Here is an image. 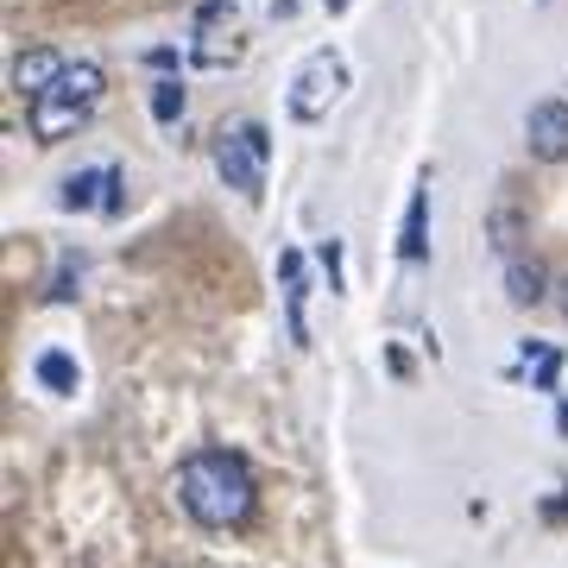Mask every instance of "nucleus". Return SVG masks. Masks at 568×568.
Masks as SVG:
<instances>
[{
	"label": "nucleus",
	"instance_id": "nucleus-1",
	"mask_svg": "<svg viewBox=\"0 0 568 568\" xmlns=\"http://www.w3.org/2000/svg\"><path fill=\"white\" fill-rule=\"evenodd\" d=\"M178 499H183V518H190V525L241 530V525H253V511H260V480H253L246 455H234V448H203V455L183 462Z\"/></svg>",
	"mask_w": 568,
	"mask_h": 568
},
{
	"label": "nucleus",
	"instance_id": "nucleus-2",
	"mask_svg": "<svg viewBox=\"0 0 568 568\" xmlns=\"http://www.w3.org/2000/svg\"><path fill=\"white\" fill-rule=\"evenodd\" d=\"M215 171H222V183L234 190V196H260L265 190V159H272V140H265L260 121H246V114H234V121L215 133Z\"/></svg>",
	"mask_w": 568,
	"mask_h": 568
},
{
	"label": "nucleus",
	"instance_id": "nucleus-3",
	"mask_svg": "<svg viewBox=\"0 0 568 568\" xmlns=\"http://www.w3.org/2000/svg\"><path fill=\"white\" fill-rule=\"evenodd\" d=\"M347 95V70H342V51H316V58L297 70V82H291V95H284V108H291V121L316 126L328 114V108Z\"/></svg>",
	"mask_w": 568,
	"mask_h": 568
},
{
	"label": "nucleus",
	"instance_id": "nucleus-4",
	"mask_svg": "<svg viewBox=\"0 0 568 568\" xmlns=\"http://www.w3.org/2000/svg\"><path fill=\"white\" fill-rule=\"evenodd\" d=\"M246 51V20H241V0H203L196 7V63L222 70Z\"/></svg>",
	"mask_w": 568,
	"mask_h": 568
},
{
	"label": "nucleus",
	"instance_id": "nucleus-5",
	"mask_svg": "<svg viewBox=\"0 0 568 568\" xmlns=\"http://www.w3.org/2000/svg\"><path fill=\"white\" fill-rule=\"evenodd\" d=\"M89 121H95V102H82V95H63V89L32 95V140H44V145L77 140Z\"/></svg>",
	"mask_w": 568,
	"mask_h": 568
},
{
	"label": "nucleus",
	"instance_id": "nucleus-6",
	"mask_svg": "<svg viewBox=\"0 0 568 568\" xmlns=\"http://www.w3.org/2000/svg\"><path fill=\"white\" fill-rule=\"evenodd\" d=\"M58 203L70 209V215H82V209L114 215V209H121V171H114V164H77V171L63 178Z\"/></svg>",
	"mask_w": 568,
	"mask_h": 568
},
{
	"label": "nucleus",
	"instance_id": "nucleus-7",
	"mask_svg": "<svg viewBox=\"0 0 568 568\" xmlns=\"http://www.w3.org/2000/svg\"><path fill=\"white\" fill-rule=\"evenodd\" d=\"M525 140H530V159L537 164H562L568 159V102H537L530 108Z\"/></svg>",
	"mask_w": 568,
	"mask_h": 568
},
{
	"label": "nucleus",
	"instance_id": "nucleus-8",
	"mask_svg": "<svg viewBox=\"0 0 568 568\" xmlns=\"http://www.w3.org/2000/svg\"><path fill=\"white\" fill-rule=\"evenodd\" d=\"M63 70H70V63H63L51 44H32V51H20V58H13V82L26 89V102H32V95H44Z\"/></svg>",
	"mask_w": 568,
	"mask_h": 568
},
{
	"label": "nucleus",
	"instance_id": "nucleus-9",
	"mask_svg": "<svg viewBox=\"0 0 568 568\" xmlns=\"http://www.w3.org/2000/svg\"><path fill=\"white\" fill-rule=\"evenodd\" d=\"M410 265L429 260V183H417V196H410V215H405V241H398Z\"/></svg>",
	"mask_w": 568,
	"mask_h": 568
},
{
	"label": "nucleus",
	"instance_id": "nucleus-10",
	"mask_svg": "<svg viewBox=\"0 0 568 568\" xmlns=\"http://www.w3.org/2000/svg\"><path fill=\"white\" fill-rule=\"evenodd\" d=\"M544 291H549V278H544V265H537V260H511V265H506V297H511L518 310L544 304Z\"/></svg>",
	"mask_w": 568,
	"mask_h": 568
},
{
	"label": "nucleus",
	"instance_id": "nucleus-11",
	"mask_svg": "<svg viewBox=\"0 0 568 568\" xmlns=\"http://www.w3.org/2000/svg\"><path fill=\"white\" fill-rule=\"evenodd\" d=\"M278 272H284V310H291V335L304 342V253H284Z\"/></svg>",
	"mask_w": 568,
	"mask_h": 568
},
{
	"label": "nucleus",
	"instance_id": "nucleus-12",
	"mask_svg": "<svg viewBox=\"0 0 568 568\" xmlns=\"http://www.w3.org/2000/svg\"><path fill=\"white\" fill-rule=\"evenodd\" d=\"M518 354H525V366H530V373H525L530 386H556V373H562V354H556V347H549V342H525Z\"/></svg>",
	"mask_w": 568,
	"mask_h": 568
},
{
	"label": "nucleus",
	"instance_id": "nucleus-13",
	"mask_svg": "<svg viewBox=\"0 0 568 568\" xmlns=\"http://www.w3.org/2000/svg\"><path fill=\"white\" fill-rule=\"evenodd\" d=\"M152 114H159L164 126H178V114H183V82L178 77H159V89H152Z\"/></svg>",
	"mask_w": 568,
	"mask_h": 568
},
{
	"label": "nucleus",
	"instance_id": "nucleus-14",
	"mask_svg": "<svg viewBox=\"0 0 568 568\" xmlns=\"http://www.w3.org/2000/svg\"><path fill=\"white\" fill-rule=\"evenodd\" d=\"M39 379L51 392H77V366H70V354H44L39 361Z\"/></svg>",
	"mask_w": 568,
	"mask_h": 568
},
{
	"label": "nucleus",
	"instance_id": "nucleus-15",
	"mask_svg": "<svg viewBox=\"0 0 568 568\" xmlns=\"http://www.w3.org/2000/svg\"><path fill=\"white\" fill-rule=\"evenodd\" d=\"M323 265H328V284H335V291H342V246H335V241L323 246Z\"/></svg>",
	"mask_w": 568,
	"mask_h": 568
},
{
	"label": "nucleus",
	"instance_id": "nucleus-16",
	"mask_svg": "<svg viewBox=\"0 0 568 568\" xmlns=\"http://www.w3.org/2000/svg\"><path fill=\"white\" fill-rule=\"evenodd\" d=\"M562 316H568V278H562Z\"/></svg>",
	"mask_w": 568,
	"mask_h": 568
}]
</instances>
